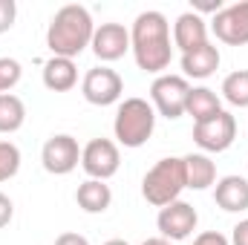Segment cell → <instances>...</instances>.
I'll return each mask as SVG.
<instances>
[{
	"label": "cell",
	"mask_w": 248,
	"mask_h": 245,
	"mask_svg": "<svg viewBox=\"0 0 248 245\" xmlns=\"http://www.w3.org/2000/svg\"><path fill=\"white\" fill-rule=\"evenodd\" d=\"M130 52L136 66L150 75H165L173 58V41H170V23L162 12L147 9L133 20L130 29Z\"/></svg>",
	"instance_id": "1"
},
{
	"label": "cell",
	"mask_w": 248,
	"mask_h": 245,
	"mask_svg": "<svg viewBox=\"0 0 248 245\" xmlns=\"http://www.w3.org/2000/svg\"><path fill=\"white\" fill-rule=\"evenodd\" d=\"M78 84V66L69 58H49L44 63V87L52 92H69Z\"/></svg>",
	"instance_id": "17"
},
{
	"label": "cell",
	"mask_w": 248,
	"mask_h": 245,
	"mask_svg": "<svg viewBox=\"0 0 248 245\" xmlns=\"http://www.w3.org/2000/svg\"><path fill=\"white\" fill-rule=\"evenodd\" d=\"M196 225H199V214H196V208H193L190 202L176 199V202L159 208L156 228H159V234H162L165 240H170V243L187 240V237L196 231Z\"/></svg>",
	"instance_id": "10"
},
{
	"label": "cell",
	"mask_w": 248,
	"mask_h": 245,
	"mask_svg": "<svg viewBox=\"0 0 248 245\" xmlns=\"http://www.w3.org/2000/svg\"><path fill=\"white\" fill-rule=\"evenodd\" d=\"M12 219H15V205H12V199L0 190V228H6Z\"/></svg>",
	"instance_id": "26"
},
{
	"label": "cell",
	"mask_w": 248,
	"mask_h": 245,
	"mask_svg": "<svg viewBox=\"0 0 248 245\" xmlns=\"http://www.w3.org/2000/svg\"><path fill=\"white\" fill-rule=\"evenodd\" d=\"M23 78V66L15 58H0V92H12Z\"/></svg>",
	"instance_id": "23"
},
{
	"label": "cell",
	"mask_w": 248,
	"mask_h": 245,
	"mask_svg": "<svg viewBox=\"0 0 248 245\" xmlns=\"http://www.w3.org/2000/svg\"><path fill=\"white\" fill-rule=\"evenodd\" d=\"M237 138V119L228 110H219L217 116L193 124V141L202 153H225Z\"/></svg>",
	"instance_id": "6"
},
{
	"label": "cell",
	"mask_w": 248,
	"mask_h": 245,
	"mask_svg": "<svg viewBox=\"0 0 248 245\" xmlns=\"http://www.w3.org/2000/svg\"><path fill=\"white\" fill-rule=\"evenodd\" d=\"M193 245H231V240L225 237V234H219V231H205V234H199Z\"/></svg>",
	"instance_id": "25"
},
{
	"label": "cell",
	"mask_w": 248,
	"mask_h": 245,
	"mask_svg": "<svg viewBox=\"0 0 248 245\" xmlns=\"http://www.w3.org/2000/svg\"><path fill=\"white\" fill-rule=\"evenodd\" d=\"M41 162H44V170L52 173V176H66V173H72V170L81 165L78 138L69 136V133H55V136H49V138L44 141Z\"/></svg>",
	"instance_id": "9"
},
{
	"label": "cell",
	"mask_w": 248,
	"mask_h": 245,
	"mask_svg": "<svg viewBox=\"0 0 248 245\" xmlns=\"http://www.w3.org/2000/svg\"><path fill=\"white\" fill-rule=\"evenodd\" d=\"M211 32L217 35V41L228 44V46H246L248 44V0L222 6L214 20H211Z\"/></svg>",
	"instance_id": "11"
},
{
	"label": "cell",
	"mask_w": 248,
	"mask_h": 245,
	"mask_svg": "<svg viewBox=\"0 0 248 245\" xmlns=\"http://www.w3.org/2000/svg\"><path fill=\"white\" fill-rule=\"evenodd\" d=\"M222 98L231 107H248V69H234L222 81Z\"/></svg>",
	"instance_id": "21"
},
{
	"label": "cell",
	"mask_w": 248,
	"mask_h": 245,
	"mask_svg": "<svg viewBox=\"0 0 248 245\" xmlns=\"http://www.w3.org/2000/svg\"><path fill=\"white\" fill-rule=\"evenodd\" d=\"M222 9V0H193V9L190 12H196V15H202V12H219Z\"/></svg>",
	"instance_id": "28"
},
{
	"label": "cell",
	"mask_w": 248,
	"mask_h": 245,
	"mask_svg": "<svg viewBox=\"0 0 248 245\" xmlns=\"http://www.w3.org/2000/svg\"><path fill=\"white\" fill-rule=\"evenodd\" d=\"M185 159V176L190 190H208L211 184H217V165L211 162L208 153H187Z\"/></svg>",
	"instance_id": "18"
},
{
	"label": "cell",
	"mask_w": 248,
	"mask_h": 245,
	"mask_svg": "<svg viewBox=\"0 0 248 245\" xmlns=\"http://www.w3.org/2000/svg\"><path fill=\"white\" fill-rule=\"evenodd\" d=\"M141 245H173L170 240H165V237H150V240H144Z\"/></svg>",
	"instance_id": "30"
},
{
	"label": "cell",
	"mask_w": 248,
	"mask_h": 245,
	"mask_svg": "<svg viewBox=\"0 0 248 245\" xmlns=\"http://www.w3.org/2000/svg\"><path fill=\"white\" fill-rule=\"evenodd\" d=\"M156 130V110L147 98H124L116 110V122H113V133H116V141L122 147H141L147 144V138L153 136Z\"/></svg>",
	"instance_id": "4"
},
{
	"label": "cell",
	"mask_w": 248,
	"mask_h": 245,
	"mask_svg": "<svg viewBox=\"0 0 248 245\" xmlns=\"http://www.w3.org/2000/svg\"><path fill=\"white\" fill-rule=\"evenodd\" d=\"M93 35H95V23H93V15L78 6V3H66L61 6L52 20H49V29H46V46L55 58H69L75 61L90 44H93Z\"/></svg>",
	"instance_id": "2"
},
{
	"label": "cell",
	"mask_w": 248,
	"mask_h": 245,
	"mask_svg": "<svg viewBox=\"0 0 248 245\" xmlns=\"http://www.w3.org/2000/svg\"><path fill=\"white\" fill-rule=\"evenodd\" d=\"M219 110H222L219 95H217L211 87H190L185 113L193 119V124H199V122H205V119H211V116H217Z\"/></svg>",
	"instance_id": "19"
},
{
	"label": "cell",
	"mask_w": 248,
	"mask_h": 245,
	"mask_svg": "<svg viewBox=\"0 0 248 245\" xmlns=\"http://www.w3.org/2000/svg\"><path fill=\"white\" fill-rule=\"evenodd\" d=\"M26 122V104L15 92H0V133H17Z\"/></svg>",
	"instance_id": "20"
},
{
	"label": "cell",
	"mask_w": 248,
	"mask_h": 245,
	"mask_svg": "<svg viewBox=\"0 0 248 245\" xmlns=\"http://www.w3.org/2000/svg\"><path fill=\"white\" fill-rule=\"evenodd\" d=\"M231 245H248V219H240L231 228Z\"/></svg>",
	"instance_id": "27"
},
{
	"label": "cell",
	"mask_w": 248,
	"mask_h": 245,
	"mask_svg": "<svg viewBox=\"0 0 248 245\" xmlns=\"http://www.w3.org/2000/svg\"><path fill=\"white\" fill-rule=\"evenodd\" d=\"M17 20V3L15 0H0V35L9 32Z\"/></svg>",
	"instance_id": "24"
},
{
	"label": "cell",
	"mask_w": 248,
	"mask_h": 245,
	"mask_svg": "<svg viewBox=\"0 0 248 245\" xmlns=\"http://www.w3.org/2000/svg\"><path fill=\"white\" fill-rule=\"evenodd\" d=\"M205 44H208V23H205V17L196 15V12L179 15L176 23H173V46L182 49V55H185V52H193V49H199Z\"/></svg>",
	"instance_id": "13"
},
{
	"label": "cell",
	"mask_w": 248,
	"mask_h": 245,
	"mask_svg": "<svg viewBox=\"0 0 248 245\" xmlns=\"http://www.w3.org/2000/svg\"><path fill=\"white\" fill-rule=\"evenodd\" d=\"M219 61H222V55H219V49L208 41L205 46H199V49H193V52H185L182 55V78H196V81H205V78H211L217 69H219Z\"/></svg>",
	"instance_id": "15"
},
{
	"label": "cell",
	"mask_w": 248,
	"mask_h": 245,
	"mask_svg": "<svg viewBox=\"0 0 248 245\" xmlns=\"http://www.w3.org/2000/svg\"><path fill=\"white\" fill-rule=\"evenodd\" d=\"M214 202L225 214L248 211V179H243V176H222L214 184Z\"/></svg>",
	"instance_id": "14"
},
{
	"label": "cell",
	"mask_w": 248,
	"mask_h": 245,
	"mask_svg": "<svg viewBox=\"0 0 248 245\" xmlns=\"http://www.w3.org/2000/svg\"><path fill=\"white\" fill-rule=\"evenodd\" d=\"M104 245H130V243H127V240H107Z\"/></svg>",
	"instance_id": "31"
},
{
	"label": "cell",
	"mask_w": 248,
	"mask_h": 245,
	"mask_svg": "<svg viewBox=\"0 0 248 245\" xmlns=\"http://www.w3.org/2000/svg\"><path fill=\"white\" fill-rule=\"evenodd\" d=\"M90 46L101 63L119 61L130 52V29H124L122 23H101V26H95Z\"/></svg>",
	"instance_id": "12"
},
{
	"label": "cell",
	"mask_w": 248,
	"mask_h": 245,
	"mask_svg": "<svg viewBox=\"0 0 248 245\" xmlns=\"http://www.w3.org/2000/svg\"><path fill=\"white\" fill-rule=\"evenodd\" d=\"M81 168L90 179H98V182H107L119 173L122 168V153H119V144L113 138H93L84 144L81 150Z\"/></svg>",
	"instance_id": "7"
},
{
	"label": "cell",
	"mask_w": 248,
	"mask_h": 245,
	"mask_svg": "<svg viewBox=\"0 0 248 245\" xmlns=\"http://www.w3.org/2000/svg\"><path fill=\"white\" fill-rule=\"evenodd\" d=\"M75 202L84 214H104L110 205H113V190L107 182H98V179H87V182L78 184L75 190Z\"/></svg>",
	"instance_id": "16"
},
{
	"label": "cell",
	"mask_w": 248,
	"mask_h": 245,
	"mask_svg": "<svg viewBox=\"0 0 248 245\" xmlns=\"http://www.w3.org/2000/svg\"><path fill=\"white\" fill-rule=\"evenodd\" d=\"M187 92H190V84L182 75H156V81L150 84V104L159 116L165 119H179L185 116L187 107Z\"/></svg>",
	"instance_id": "5"
},
{
	"label": "cell",
	"mask_w": 248,
	"mask_h": 245,
	"mask_svg": "<svg viewBox=\"0 0 248 245\" xmlns=\"http://www.w3.org/2000/svg\"><path fill=\"white\" fill-rule=\"evenodd\" d=\"M20 170V147L12 141H0V182L17 176Z\"/></svg>",
	"instance_id": "22"
},
{
	"label": "cell",
	"mask_w": 248,
	"mask_h": 245,
	"mask_svg": "<svg viewBox=\"0 0 248 245\" xmlns=\"http://www.w3.org/2000/svg\"><path fill=\"white\" fill-rule=\"evenodd\" d=\"M122 92H124V81L122 75L110 66H93L84 81H81V95L87 98V104L93 107H110L116 101H122Z\"/></svg>",
	"instance_id": "8"
},
{
	"label": "cell",
	"mask_w": 248,
	"mask_h": 245,
	"mask_svg": "<svg viewBox=\"0 0 248 245\" xmlns=\"http://www.w3.org/2000/svg\"><path fill=\"white\" fill-rule=\"evenodd\" d=\"M55 245H90V240L81 237V234H75V231H63L61 237L55 240Z\"/></svg>",
	"instance_id": "29"
},
{
	"label": "cell",
	"mask_w": 248,
	"mask_h": 245,
	"mask_svg": "<svg viewBox=\"0 0 248 245\" xmlns=\"http://www.w3.org/2000/svg\"><path fill=\"white\" fill-rule=\"evenodd\" d=\"M187 187L185 176V159L182 156H168L159 159L141 179V196L153 205V208H165L170 202H176Z\"/></svg>",
	"instance_id": "3"
}]
</instances>
